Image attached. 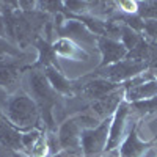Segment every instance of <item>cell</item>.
<instances>
[{"instance_id": "2", "label": "cell", "mask_w": 157, "mask_h": 157, "mask_svg": "<svg viewBox=\"0 0 157 157\" xmlns=\"http://www.w3.org/2000/svg\"><path fill=\"white\" fill-rule=\"evenodd\" d=\"M30 90L38 105L41 120L46 123L47 130L49 132H57L55 121H54V107L58 102V94L50 86L43 71H33L30 74Z\"/></svg>"}, {"instance_id": "8", "label": "cell", "mask_w": 157, "mask_h": 157, "mask_svg": "<svg viewBox=\"0 0 157 157\" xmlns=\"http://www.w3.org/2000/svg\"><path fill=\"white\" fill-rule=\"evenodd\" d=\"M155 140H157V137H154V140H151V141L140 140V137L137 134V123H135L132 126V129L129 130V134L124 137L121 146L118 148L120 157H143L149 148L154 146Z\"/></svg>"}, {"instance_id": "22", "label": "cell", "mask_w": 157, "mask_h": 157, "mask_svg": "<svg viewBox=\"0 0 157 157\" xmlns=\"http://www.w3.org/2000/svg\"><path fill=\"white\" fill-rule=\"evenodd\" d=\"M137 14L143 21L157 19V2H138V13Z\"/></svg>"}, {"instance_id": "18", "label": "cell", "mask_w": 157, "mask_h": 157, "mask_svg": "<svg viewBox=\"0 0 157 157\" xmlns=\"http://www.w3.org/2000/svg\"><path fill=\"white\" fill-rule=\"evenodd\" d=\"M145 36H143L141 33H138V32H135L134 29L127 27V25H121V38H120V41L127 49V54L130 50H134L140 44V41Z\"/></svg>"}, {"instance_id": "15", "label": "cell", "mask_w": 157, "mask_h": 157, "mask_svg": "<svg viewBox=\"0 0 157 157\" xmlns=\"http://www.w3.org/2000/svg\"><path fill=\"white\" fill-rule=\"evenodd\" d=\"M19 58H5L0 60V88L8 91L14 86L21 75Z\"/></svg>"}, {"instance_id": "25", "label": "cell", "mask_w": 157, "mask_h": 157, "mask_svg": "<svg viewBox=\"0 0 157 157\" xmlns=\"http://www.w3.org/2000/svg\"><path fill=\"white\" fill-rule=\"evenodd\" d=\"M118 11L124 13V14H137L138 13V2L137 0H120L116 2Z\"/></svg>"}, {"instance_id": "4", "label": "cell", "mask_w": 157, "mask_h": 157, "mask_svg": "<svg viewBox=\"0 0 157 157\" xmlns=\"http://www.w3.org/2000/svg\"><path fill=\"white\" fill-rule=\"evenodd\" d=\"M149 64L148 63H140V61H134V60H121L115 64H110V66L105 68H98L94 71V74L91 77H101L105 78V80H110L113 83L123 85L126 82H129L130 78H134L140 74H143L145 71H148Z\"/></svg>"}, {"instance_id": "12", "label": "cell", "mask_w": 157, "mask_h": 157, "mask_svg": "<svg viewBox=\"0 0 157 157\" xmlns=\"http://www.w3.org/2000/svg\"><path fill=\"white\" fill-rule=\"evenodd\" d=\"M55 55L60 58H66V60H75V61H86L88 60V54L86 50L82 49L77 43L71 41L68 38H58L57 41L52 43Z\"/></svg>"}, {"instance_id": "10", "label": "cell", "mask_w": 157, "mask_h": 157, "mask_svg": "<svg viewBox=\"0 0 157 157\" xmlns=\"http://www.w3.org/2000/svg\"><path fill=\"white\" fill-rule=\"evenodd\" d=\"M43 72H44V75L47 77L50 86L55 90V93H57L58 96L72 98V96H75L77 91H80V85H77L75 82L66 78V77L61 74V71H60L58 68L50 66V68H46Z\"/></svg>"}, {"instance_id": "1", "label": "cell", "mask_w": 157, "mask_h": 157, "mask_svg": "<svg viewBox=\"0 0 157 157\" xmlns=\"http://www.w3.org/2000/svg\"><path fill=\"white\" fill-rule=\"evenodd\" d=\"M2 113L21 132H29L35 129V126H38L41 120L35 99L24 91H17L13 96H8Z\"/></svg>"}, {"instance_id": "14", "label": "cell", "mask_w": 157, "mask_h": 157, "mask_svg": "<svg viewBox=\"0 0 157 157\" xmlns=\"http://www.w3.org/2000/svg\"><path fill=\"white\" fill-rule=\"evenodd\" d=\"M121 86L123 85H118V83H113L110 80H105V78L96 77V78H91V80L88 83H85L83 86H80V91L86 98L98 101V99H102L104 96L112 94L113 91L120 90Z\"/></svg>"}, {"instance_id": "26", "label": "cell", "mask_w": 157, "mask_h": 157, "mask_svg": "<svg viewBox=\"0 0 157 157\" xmlns=\"http://www.w3.org/2000/svg\"><path fill=\"white\" fill-rule=\"evenodd\" d=\"M143 33H146V35L149 36V41H155V43H157V19L145 21Z\"/></svg>"}, {"instance_id": "19", "label": "cell", "mask_w": 157, "mask_h": 157, "mask_svg": "<svg viewBox=\"0 0 157 157\" xmlns=\"http://www.w3.org/2000/svg\"><path fill=\"white\" fill-rule=\"evenodd\" d=\"M30 157H49L50 155V149H49V143H47V137L43 132V135L36 140V143L32 146V149L29 151Z\"/></svg>"}, {"instance_id": "13", "label": "cell", "mask_w": 157, "mask_h": 157, "mask_svg": "<svg viewBox=\"0 0 157 157\" xmlns=\"http://www.w3.org/2000/svg\"><path fill=\"white\" fill-rule=\"evenodd\" d=\"M124 98H126V90L121 86L120 90L113 91L112 94L94 101L91 107H93V110L102 118V120H105V118H110V116L115 115L116 109L120 107V104L124 101Z\"/></svg>"}, {"instance_id": "23", "label": "cell", "mask_w": 157, "mask_h": 157, "mask_svg": "<svg viewBox=\"0 0 157 157\" xmlns=\"http://www.w3.org/2000/svg\"><path fill=\"white\" fill-rule=\"evenodd\" d=\"M41 135H43V132L39 129H32V130H29V132H24L22 134V146H24V149L30 151L32 146L35 145L36 140Z\"/></svg>"}, {"instance_id": "17", "label": "cell", "mask_w": 157, "mask_h": 157, "mask_svg": "<svg viewBox=\"0 0 157 157\" xmlns=\"http://www.w3.org/2000/svg\"><path fill=\"white\" fill-rule=\"evenodd\" d=\"M155 96H157V78L135 85L132 88H127L124 101L130 104V102H137V101H143V99H151Z\"/></svg>"}, {"instance_id": "24", "label": "cell", "mask_w": 157, "mask_h": 157, "mask_svg": "<svg viewBox=\"0 0 157 157\" xmlns=\"http://www.w3.org/2000/svg\"><path fill=\"white\" fill-rule=\"evenodd\" d=\"M64 11L69 13H82V14H86L90 11V2H75V0H71V2H63Z\"/></svg>"}, {"instance_id": "21", "label": "cell", "mask_w": 157, "mask_h": 157, "mask_svg": "<svg viewBox=\"0 0 157 157\" xmlns=\"http://www.w3.org/2000/svg\"><path fill=\"white\" fill-rule=\"evenodd\" d=\"M21 50L14 47L10 41H6L5 36H0V60L5 58H21Z\"/></svg>"}, {"instance_id": "5", "label": "cell", "mask_w": 157, "mask_h": 157, "mask_svg": "<svg viewBox=\"0 0 157 157\" xmlns=\"http://www.w3.org/2000/svg\"><path fill=\"white\" fill-rule=\"evenodd\" d=\"M112 116L102 120L98 126L85 129L82 132L80 146L85 154V157H99L105 152V146L109 141V132H110Z\"/></svg>"}, {"instance_id": "27", "label": "cell", "mask_w": 157, "mask_h": 157, "mask_svg": "<svg viewBox=\"0 0 157 157\" xmlns=\"http://www.w3.org/2000/svg\"><path fill=\"white\" fill-rule=\"evenodd\" d=\"M49 157H85L82 148H74V149H61L60 152L49 155Z\"/></svg>"}, {"instance_id": "20", "label": "cell", "mask_w": 157, "mask_h": 157, "mask_svg": "<svg viewBox=\"0 0 157 157\" xmlns=\"http://www.w3.org/2000/svg\"><path fill=\"white\" fill-rule=\"evenodd\" d=\"M130 109L140 112V113H154L157 112V96L151 98V99H143V101H137V102H130L129 104Z\"/></svg>"}, {"instance_id": "7", "label": "cell", "mask_w": 157, "mask_h": 157, "mask_svg": "<svg viewBox=\"0 0 157 157\" xmlns=\"http://www.w3.org/2000/svg\"><path fill=\"white\" fill-rule=\"evenodd\" d=\"M60 33V38H68L74 43L83 44V46H94L98 44V36L91 33L82 22L68 17L64 24L57 30Z\"/></svg>"}, {"instance_id": "6", "label": "cell", "mask_w": 157, "mask_h": 157, "mask_svg": "<svg viewBox=\"0 0 157 157\" xmlns=\"http://www.w3.org/2000/svg\"><path fill=\"white\" fill-rule=\"evenodd\" d=\"M129 113H130L129 102L123 101L120 104V107L116 109L115 115L112 116V124H110V132H109V141H107V146H105V152L115 151L121 146V143L124 140V134H126V124H127L126 121H127Z\"/></svg>"}, {"instance_id": "3", "label": "cell", "mask_w": 157, "mask_h": 157, "mask_svg": "<svg viewBox=\"0 0 157 157\" xmlns=\"http://www.w3.org/2000/svg\"><path fill=\"white\" fill-rule=\"evenodd\" d=\"M98 126L96 116H90L86 113L71 116L66 120L60 127H58V143L61 149H74V148H82L80 140H82V132L85 129H91Z\"/></svg>"}, {"instance_id": "11", "label": "cell", "mask_w": 157, "mask_h": 157, "mask_svg": "<svg viewBox=\"0 0 157 157\" xmlns=\"http://www.w3.org/2000/svg\"><path fill=\"white\" fill-rule=\"evenodd\" d=\"M22 134L19 129H16L6 118L3 116V113L0 112V145L3 148L16 152L24 149L22 146Z\"/></svg>"}, {"instance_id": "9", "label": "cell", "mask_w": 157, "mask_h": 157, "mask_svg": "<svg viewBox=\"0 0 157 157\" xmlns=\"http://www.w3.org/2000/svg\"><path fill=\"white\" fill-rule=\"evenodd\" d=\"M98 47L102 55V61L99 64V68H105L110 64H115L118 61H121L127 57V49L121 44V41H115V39H109L99 36L98 38Z\"/></svg>"}, {"instance_id": "16", "label": "cell", "mask_w": 157, "mask_h": 157, "mask_svg": "<svg viewBox=\"0 0 157 157\" xmlns=\"http://www.w3.org/2000/svg\"><path fill=\"white\" fill-rule=\"evenodd\" d=\"M35 46L38 47L39 55H38V61H35V64L32 66L33 69L41 68V69L44 71L46 68H50V66L58 68L57 55H55V52H54V47H52V44L47 41L46 38H38L36 41H35ZM58 69H60V68H58Z\"/></svg>"}, {"instance_id": "29", "label": "cell", "mask_w": 157, "mask_h": 157, "mask_svg": "<svg viewBox=\"0 0 157 157\" xmlns=\"http://www.w3.org/2000/svg\"><path fill=\"white\" fill-rule=\"evenodd\" d=\"M13 157H21V154H17V152H13Z\"/></svg>"}, {"instance_id": "28", "label": "cell", "mask_w": 157, "mask_h": 157, "mask_svg": "<svg viewBox=\"0 0 157 157\" xmlns=\"http://www.w3.org/2000/svg\"><path fill=\"white\" fill-rule=\"evenodd\" d=\"M102 157H120V151H118V149H115V151L105 152V154H102Z\"/></svg>"}]
</instances>
